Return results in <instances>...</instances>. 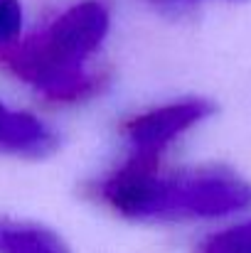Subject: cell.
<instances>
[{
	"label": "cell",
	"mask_w": 251,
	"mask_h": 253,
	"mask_svg": "<svg viewBox=\"0 0 251 253\" xmlns=\"http://www.w3.org/2000/svg\"><path fill=\"white\" fill-rule=\"evenodd\" d=\"M163 155L136 153L91 184V197L136 221H192L239 214L251 207V184L217 165L165 169Z\"/></svg>",
	"instance_id": "obj_1"
},
{
	"label": "cell",
	"mask_w": 251,
	"mask_h": 253,
	"mask_svg": "<svg viewBox=\"0 0 251 253\" xmlns=\"http://www.w3.org/2000/svg\"><path fill=\"white\" fill-rule=\"evenodd\" d=\"M111 15L101 0H82L57 15L45 30L10 44L0 59L25 84L57 103L91 98L101 74L84 69V62L101 47L108 35Z\"/></svg>",
	"instance_id": "obj_2"
},
{
	"label": "cell",
	"mask_w": 251,
	"mask_h": 253,
	"mask_svg": "<svg viewBox=\"0 0 251 253\" xmlns=\"http://www.w3.org/2000/svg\"><path fill=\"white\" fill-rule=\"evenodd\" d=\"M214 113V103L207 98H180L148 108L121 126V133L136 153L163 155L165 148L182 133L202 123Z\"/></svg>",
	"instance_id": "obj_3"
},
{
	"label": "cell",
	"mask_w": 251,
	"mask_h": 253,
	"mask_svg": "<svg viewBox=\"0 0 251 253\" xmlns=\"http://www.w3.org/2000/svg\"><path fill=\"white\" fill-rule=\"evenodd\" d=\"M57 148V135L32 113L0 103V153L20 158H45Z\"/></svg>",
	"instance_id": "obj_4"
},
{
	"label": "cell",
	"mask_w": 251,
	"mask_h": 253,
	"mask_svg": "<svg viewBox=\"0 0 251 253\" xmlns=\"http://www.w3.org/2000/svg\"><path fill=\"white\" fill-rule=\"evenodd\" d=\"M0 253H72L67 241L37 221L0 216Z\"/></svg>",
	"instance_id": "obj_5"
},
{
	"label": "cell",
	"mask_w": 251,
	"mask_h": 253,
	"mask_svg": "<svg viewBox=\"0 0 251 253\" xmlns=\"http://www.w3.org/2000/svg\"><path fill=\"white\" fill-rule=\"evenodd\" d=\"M195 253H251V221L207 236Z\"/></svg>",
	"instance_id": "obj_6"
},
{
	"label": "cell",
	"mask_w": 251,
	"mask_h": 253,
	"mask_svg": "<svg viewBox=\"0 0 251 253\" xmlns=\"http://www.w3.org/2000/svg\"><path fill=\"white\" fill-rule=\"evenodd\" d=\"M22 27V7L17 0H0V54L17 42Z\"/></svg>",
	"instance_id": "obj_7"
},
{
	"label": "cell",
	"mask_w": 251,
	"mask_h": 253,
	"mask_svg": "<svg viewBox=\"0 0 251 253\" xmlns=\"http://www.w3.org/2000/svg\"><path fill=\"white\" fill-rule=\"evenodd\" d=\"M153 2H158V5H165V2H170V0H153Z\"/></svg>",
	"instance_id": "obj_8"
}]
</instances>
